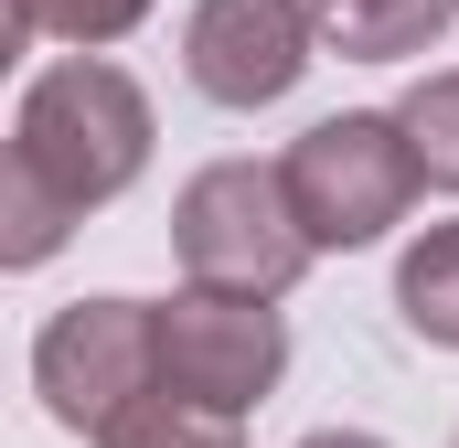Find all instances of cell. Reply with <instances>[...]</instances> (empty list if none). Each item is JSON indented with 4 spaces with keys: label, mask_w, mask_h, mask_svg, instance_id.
I'll list each match as a JSON object with an SVG mask.
<instances>
[{
    "label": "cell",
    "mask_w": 459,
    "mask_h": 448,
    "mask_svg": "<svg viewBox=\"0 0 459 448\" xmlns=\"http://www.w3.org/2000/svg\"><path fill=\"white\" fill-rule=\"evenodd\" d=\"M150 171V97L108 54H65L22 86L11 160H0V267H43L75 224Z\"/></svg>",
    "instance_id": "cell-1"
},
{
    "label": "cell",
    "mask_w": 459,
    "mask_h": 448,
    "mask_svg": "<svg viewBox=\"0 0 459 448\" xmlns=\"http://www.w3.org/2000/svg\"><path fill=\"white\" fill-rule=\"evenodd\" d=\"M171 256H182V278H204V289L289 299L321 246H310L299 203H289V171H267V160H214V171H193L182 203H171Z\"/></svg>",
    "instance_id": "cell-2"
},
{
    "label": "cell",
    "mask_w": 459,
    "mask_h": 448,
    "mask_svg": "<svg viewBox=\"0 0 459 448\" xmlns=\"http://www.w3.org/2000/svg\"><path fill=\"white\" fill-rule=\"evenodd\" d=\"M278 171H289V203L310 224V246H342V256L374 246L385 224H406L417 182H428L395 108H342V117H321V128H299Z\"/></svg>",
    "instance_id": "cell-3"
},
{
    "label": "cell",
    "mask_w": 459,
    "mask_h": 448,
    "mask_svg": "<svg viewBox=\"0 0 459 448\" xmlns=\"http://www.w3.org/2000/svg\"><path fill=\"white\" fill-rule=\"evenodd\" d=\"M150 384H160V310L150 299H75L32 341V395L75 438H108Z\"/></svg>",
    "instance_id": "cell-4"
},
{
    "label": "cell",
    "mask_w": 459,
    "mask_h": 448,
    "mask_svg": "<svg viewBox=\"0 0 459 448\" xmlns=\"http://www.w3.org/2000/svg\"><path fill=\"white\" fill-rule=\"evenodd\" d=\"M278 374H289V321H278V299H246V289H182V299H160V384L171 395H193V406H267L278 395Z\"/></svg>",
    "instance_id": "cell-5"
},
{
    "label": "cell",
    "mask_w": 459,
    "mask_h": 448,
    "mask_svg": "<svg viewBox=\"0 0 459 448\" xmlns=\"http://www.w3.org/2000/svg\"><path fill=\"white\" fill-rule=\"evenodd\" d=\"M310 32H321V11H299V0H193L182 75L214 108H278L310 75Z\"/></svg>",
    "instance_id": "cell-6"
},
{
    "label": "cell",
    "mask_w": 459,
    "mask_h": 448,
    "mask_svg": "<svg viewBox=\"0 0 459 448\" xmlns=\"http://www.w3.org/2000/svg\"><path fill=\"white\" fill-rule=\"evenodd\" d=\"M321 32L342 43L352 65H395V54H428L438 32L459 22V0H310Z\"/></svg>",
    "instance_id": "cell-7"
},
{
    "label": "cell",
    "mask_w": 459,
    "mask_h": 448,
    "mask_svg": "<svg viewBox=\"0 0 459 448\" xmlns=\"http://www.w3.org/2000/svg\"><path fill=\"white\" fill-rule=\"evenodd\" d=\"M395 310H406V332L459 352V224H428L417 246H406V267H395Z\"/></svg>",
    "instance_id": "cell-8"
},
{
    "label": "cell",
    "mask_w": 459,
    "mask_h": 448,
    "mask_svg": "<svg viewBox=\"0 0 459 448\" xmlns=\"http://www.w3.org/2000/svg\"><path fill=\"white\" fill-rule=\"evenodd\" d=\"M235 427H246V417H225V406H193V395H171V384H150V395H139V406H128V417H117L97 448H246Z\"/></svg>",
    "instance_id": "cell-9"
},
{
    "label": "cell",
    "mask_w": 459,
    "mask_h": 448,
    "mask_svg": "<svg viewBox=\"0 0 459 448\" xmlns=\"http://www.w3.org/2000/svg\"><path fill=\"white\" fill-rule=\"evenodd\" d=\"M139 22H150V0H11V22H0V32H11V43L54 32V43H86V54H97V43L139 32Z\"/></svg>",
    "instance_id": "cell-10"
},
{
    "label": "cell",
    "mask_w": 459,
    "mask_h": 448,
    "mask_svg": "<svg viewBox=\"0 0 459 448\" xmlns=\"http://www.w3.org/2000/svg\"><path fill=\"white\" fill-rule=\"evenodd\" d=\"M395 117H406V139H417V171H428L438 193H459V65L449 75H417Z\"/></svg>",
    "instance_id": "cell-11"
},
{
    "label": "cell",
    "mask_w": 459,
    "mask_h": 448,
    "mask_svg": "<svg viewBox=\"0 0 459 448\" xmlns=\"http://www.w3.org/2000/svg\"><path fill=\"white\" fill-rule=\"evenodd\" d=\"M299 448H385V438H363V427H321V438H299Z\"/></svg>",
    "instance_id": "cell-12"
},
{
    "label": "cell",
    "mask_w": 459,
    "mask_h": 448,
    "mask_svg": "<svg viewBox=\"0 0 459 448\" xmlns=\"http://www.w3.org/2000/svg\"><path fill=\"white\" fill-rule=\"evenodd\" d=\"M449 448H459V438H449Z\"/></svg>",
    "instance_id": "cell-13"
}]
</instances>
